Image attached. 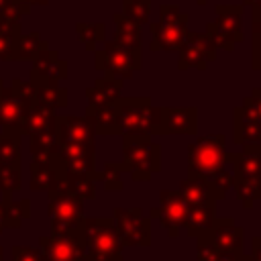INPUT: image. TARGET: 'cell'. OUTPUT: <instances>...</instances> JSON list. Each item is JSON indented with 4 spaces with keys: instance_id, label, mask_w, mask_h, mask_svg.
<instances>
[{
    "instance_id": "26",
    "label": "cell",
    "mask_w": 261,
    "mask_h": 261,
    "mask_svg": "<svg viewBox=\"0 0 261 261\" xmlns=\"http://www.w3.org/2000/svg\"><path fill=\"white\" fill-rule=\"evenodd\" d=\"M120 92H122V80L102 77L96 80L94 86L86 90V98L90 106H108L120 98Z\"/></svg>"
},
{
    "instance_id": "33",
    "label": "cell",
    "mask_w": 261,
    "mask_h": 261,
    "mask_svg": "<svg viewBox=\"0 0 261 261\" xmlns=\"http://www.w3.org/2000/svg\"><path fill=\"white\" fill-rule=\"evenodd\" d=\"M20 163L14 165H0V192L2 198H10L12 192L20 190Z\"/></svg>"
},
{
    "instance_id": "14",
    "label": "cell",
    "mask_w": 261,
    "mask_h": 261,
    "mask_svg": "<svg viewBox=\"0 0 261 261\" xmlns=\"http://www.w3.org/2000/svg\"><path fill=\"white\" fill-rule=\"evenodd\" d=\"M39 251L43 261H84V239L82 232L71 234H49L39 239Z\"/></svg>"
},
{
    "instance_id": "10",
    "label": "cell",
    "mask_w": 261,
    "mask_h": 261,
    "mask_svg": "<svg viewBox=\"0 0 261 261\" xmlns=\"http://www.w3.org/2000/svg\"><path fill=\"white\" fill-rule=\"evenodd\" d=\"M96 69L104 71L106 77H114V80H130L135 71H139L141 65V53H133L128 49H124L120 43L112 41H104L102 49H96Z\"/></svg>"
},
{
    "instance_id": "11",
    "label": "cell",
    "mask_w": 261,
    "mask_h": 261,
    "mask_svg": "<svg viewBox=\"0 0 261 261\" xmlns=\"http://www.w3.org/2000/svg\"><path fill=\"white\" fill-rule=\"evenodd\" d=\"M112 220L122 247L151 245V218L145 216L141 208H114Z\"/></svg>"
},
{
    "instance_id": "43",
    "label": "cell",
    "mask_w": 261,
    "mask_h": 261,
    "mask_svg": "<svg viewBox=\"0 0 261 261\" xmlns=\"http://www.w3.org/2000/svg\"><path fill=\"white\" fill-rule=\"evenodd\" d=\"M251 259L253 261H261V237H255L253 239V245H251Z\"/></svg>"
},
{
    "instance_id": "44",
    "label": "cell",
    "mask_w": 261,
    "mask_h": 261,
    "mask_svg": "<svg viewBox=\"0 0 261 261\" xmlns=\"http://www.w3.org/2000/svg\"><path fill=\"white\" fill-rule=\"evenodd\" d=\"M84 261H122V255H118V257H108V259H92V257H84Z\"/></svg>"
},
{
    "instance_id": "20",
    "label": "cell",
    "mask_w": 261,
    "mask_h": 261,
    "mask_svg": "<svg viewBox=\"0 0 261 261\" xmlns=\"http://www.w3.org/2000/svg\"><path fill=\"white\" fill-rule=\"evenodd\" d=\"M120 100V98H118ZM118 100L108 106H86V118L96 135H120V108Z\"/></svg>"
},
{
    "instance_id": "3",
    "label": "cell",
    "mask_w": 261,
    "mask_h": 261,
    "mask_svg": "<svg viewBox=\"0 0 261 261\" xmlns=\"http://www.w3.org/2000/svg\"><path fill=\"white\" fill-rule=\"evenodd\" d=\"M122 167L135 181H149L161 169V147L151 135H122Z\"/></svg>"
},
{
    "instance_id": "45",
    "label": "cell",
    "mask_w": 261,
    "mask_h": 261,
    "mask_svg": "<svg viewBox=\"0 0 261 261\" xmlns=\"http://www.w3.org/2000/svg\"><path fill=\"white\" fill-rule=\"evenodd\" d=\"M18 2H22L27 6H33V4H47L49 0H18Z\"/></svg>"
},
{
    "instance_id": "32",
    "label": "cell",
    "mask_w": 261,
    "mask_h": 261,
    "mask_svg": "<svg viewBox=\"0 0 261 261\" xmlns=\"http://www.w3.org/2000/svg\"><path fill=\"white\" fill-rule=\"evenodd\" d=\"M67 192L75 194L82 200H94L96 198V179L86 175H65L63 186Z\"/></svg>"
},
{
    "instance_id": "24",
    "label": "cell",
    "mask_w": 261,
    "mask_h": 261,
    "mask_svg": "<svg viewBox=\"0 0 261 261\" xmlns=\"http://www.w3.org/2000/svg\"><path fill=\"white\" fill-rule=\"evenodd\" d=\"M55 110L51 108H45L37 102L31 104V108L27 110L24 114V120L20 124V137H31V135H37V133H43V130H49V128H55Z\"/></svg>"
},
{
    "instance_id": "39",
    "label": "cell",
    "mask_w": 261,
    "mask_h": 261,
    "mask_svg": "<svg viewBox=\"0 0 261 261\" xmlns=\"http://www.w3.org/2000/svg\"><path fill=\"white\" fill-rule=\"evenodd\" d=\"M241 108L247 116H251L255 122L261 124V88H253V92L247 98H243Z\"/></svg>"
},
{
    "instance_id": "21",
    "label": "cell",
    "mask_w": 261,
    "mask_h": 261,
    "mask_svg": "<svg viewBox=\"0 0 261 261\" xmlns=\"http://www.w3.org/2000/svg\"><path fill=\"white\" fill-rule=\"evenodd\" d=\"M186 202L188 208H200V206H216V194L208 181L202 177H188L179 184L177 190Z\"/></svg>"
},
{
    "instance_id": "51",
    "label": "cell",
    "mask_w": 261,
    "mask_h": 261,
    "mask_svg": "<svg viewBox=\"0 0 261 261\" xmlns=\"http://www.w3.org/2000/svg\"><path fill=\"white\" fill-rule=\"evenodd\" d=\"M2 84H4V82H2V80H0V86H2Z\"/></svg>"
},
{
    "instance_id": "12",
    "label": "cell",
    "mask_w": 261,
    "mask_h": 261,
    "mask_svg": "<svg viewBox=\"0 0 261 261\" xmlns=\"http://www.w3.org/2000/svg\"><path fill=\"white\" fill-rule=\"evenodd\" d=\"M149 218H157L161 226L167 230L171 239H177L179 228H186L188 222V206L177 190H161L159 206L151 208Z\"/></svg>"
},
{
    "instance_id": "27",
    "label": "cell",
    "mask_w": 261,
    "mask_h": 261,
    "mask_svg": "<svg viewBox=\"0 0 261 261\" xmlns=\"http://www.w3.org/2000/svg\"><path fill=\"white\" fill-rule=\"evenodd\" d=\"M216 220V206H200V208H188V222L186 230L190 237H198L206 232Z\"/></svg>"
},
{
    "instance_id": "5",
    "label": "cell",
    "mask_w": 261,
    "mask_h": 261,
    "mask_svg": "<svg viewBox=\"0 0 261 261\" xmlns=\"http://www.w3.org/2000/svg\"><path fill=\"white\" fill-rule=\"evenodd\" d=\"M82 239H84V257L92 259H108L122 255V243L116 232L114 220L106 216L84 218L82 224Z\"/></svg>"
},
{
    "instance_id": "36",
    "label": "cell",
    "mask_w": 261,
    "mask_h": 261,
    "mask_svg": "<svg viewBox=\"0 0 261 261\" xmlns=\"http://www.w3.org/2000/svg\"><path fill=\"white\" fill-rule=\"evenodd\" d=\"M20 24L14 27H0V61L14 59V45L20 35Z\"/></svg>"
},
{
    "instance_id": "37",
    "label": "cell",
    "mask_w": 261,
    "mask_h": 261,
    "mask_svg": "<svg viewBox=\"0 0 261 261\" xmlns=\"http://www.w3.org/2000/svg\"><path fill=\"white\" fill-rule=\"evenodd\" d=\"M6 214H8V228H18L22 224V220H27L31 216V202L27 198H22L18 202L8 200Z\"/></svg>"
},
{
    "instance_id": "49",
    "label": "cell",
    "mask_w": 261,
    "mask_h": 261,
    "mask_svg": "<svg viewBox=\"0 0 261 261\" xmlns=\"http://www.w3.org/2000/svg\"><path fill=\"white\" fill-rule=\"evenodd\" d=\"M0 261H4V249L0 247Z\"/></svg>"
},
{
    "instance_id": "4",
    "label": "cell",
    "mask_w": 261,
    "mask_h": 261,
    "mask_svg": "<svg viewBox=\"0 0 261 261\" xmlns=\"http://www.w3.org/2000/svg\"><path fill=\"white\" fill-rule=\"evenodd\" d=\"M151 51H177L188 37V14L175 4L159 6V20L149 24Z\"/></svg>"
},
{
    "instance_id": "31",
    "label": "cell",
    "mask_w": 261,
    "mask_h": 261,
    "mask_svg": "<svg viewBox=\"0 0 261 261\" xmlns=\"http://www.w3.org/2000/svg\"><path fill=\"white\" fill-rule=\"evenodd\" d=\"M77 39L88 51H96L98 43L106 41V27L104 22H77L75 24Z\"/></svg>"
},
{
    "instance_id": "19",
    "label": "cell",
    "mask_w": 261,
    "mask_h": 261,
    "mask_svg": "<svg viewBox=\"0 0 261 261\" xmlns=\"http://www.w3.org/2000/svg\"><path fill=\"white\" fill-rule=\"evenodd\" d=\"M33 69L31 77L37 80H49V82H63L67 77V61L57 55L53 49H43L35 59H33Z\"/></svg>"
},
{
    "instance_id": "46",
    "label": "cell",
    "mask_w": 261,
    "mask_h": 261,
    "mask_svg": "<svg viewBox=\"0 0 261 261\" xmlns=\"http://www.w3.org/2000/svg\"><path fill=\"white\" fill-rule=\"evenodd\" d=\"M243 4H249L253 8H261V0H243Z\"/></svg>"
},
{
    "instance_id": "35",
    "label": "cell",
    "mask_w": 261,
    "mask_h": 261,
    "mask_svg": "<svg viewBox=\"0 0 261 261\" xmlns=\"http://www.w3.org/2000/svg\"><path fill=\"white\" fill-rule=\"evenodd\" d=\"M122 14L137 22L139 27L149 22V14H151V0H122Z\"/></svg>"
},
{
    "instance_id": "8",
    "label": "cell",
    "mask_w": 261,
    "mask_h": 261,
    "mask_svg": "<svg viewBox=\"0 0 261 261\" xmlns=\"http://www.w3.org/2000/svg\"><path fill=\"white\" fill-rule=\"evenodd\" d=\"M35 102V88L31 82L12 80L8 86H0V126L4 130H16L20 135V124L27 110Z\"/></svg>"
},
{
    "instance_id": "16",
    "label": "cell",
    "mask_w": 261,
    "mask_h": 261,
    "mask_svg": "<svg viewBox=\"0 0 261 261\" xmlns=\"http://www.w3.org/2000/svg\"><path fill=\"white\" fill-rule=\"evenodd\" d=\"M202 237L212 247H216L220 253H226V255L243 253V228L239 224H234V220L230 216L216 218L214 224L206 232H202Z\"/></svg>"
},
{
    "instance_id": "47",
    "label": "cell",
    "mask_w": 261,
    "mask_h": 261,
    "mask_svg": "<svg viewBox=\"0 0 261 261\" xmlns=\"http://www.w3.org/2000/svg\"><path fill=\"white\" fill-rule=\"evenodd\" d=\"M10 2H12V0H0V12H2L4 8H8V6H10Z\"/></svg>"
},
{
    "instance_id": "25",
    "label": "cell",
    "mask_w": 261,
    "mask_h": 261,
    "mask_svg": "<svg viewBox=\"0 0 261 261\" xmlns=\"http://www.w3.org/2000/svg\"><path fill=\"white\" fill-rule=\"evenodd\" d=\"M114 22V41L120 43L124 49L133 51V53H141L143 49V39H141V27L133 20H128L122 12L112 16Z\"/></svg>"
},
{
    "instance_id": "41",
    "label": "cell",
    "mask_w": 261,
    "mask_h": 261,
    "mask_svg": "<svg viewBox=\"0 0 261 261\" xmlns=\"http://www.w3.org/2000/svg\"><path fill=\"white\" fill-rule=\"evenodd\" d=\"M253 69L261 71V33H253Z\"/></svg>"
},
{
    "instance_id": "48",
    "label": "cell",
    "mask_w": 261,
    "mask_h": 261,
    "mask_svg": "<svg viewBox=\"0 0 261 261\" xmlns=\"http://www.w3.org/2000/svg\"><path fill=\"white\" fill-rule=\"evenodd\" d=\"M237 261H253V259H251V255H245V253H241V255L237 257Z\"/></svg>"
},
{
    "instance_id": "15",
    "label": "cell",
    "mask_w": 261,
    "mask_h": 261,
    "mask_svg": "<svg viewBox=\"0 0 261 261\" xmlns=\"http://www.w3.org/2000/svg\"><path fill=\"white\" fill-rule=\"evenodd\" d=\"M29 171H31L29 186L35 192L57 190L63 186V179H65V167L57 153L51 157H45V159H33L29 165Z\"/></svg>"
},
{
    "instance_id": "40",
    "label": "cell",
    "mask_w": 261,
    "mask_h": 261,
    "mask_svg": "<svg viewBox=\"0 0 261 261\" xmlns=\"http://www.w3.org/2000/svg\"><path fill=\"white\" fill-rule=\"evenodd\" d=\"M10 257H12V261H43L39 249L24 247V245H12L10 247Z\"/></svg>"
},
{
    "instance_id": "9",
    "label": "cell",
    "mask_w": 261,
    "mask_h": 261,
    "mask_svg": "<svg viewBox=\"0 0 261 261\" xmlns=\"http://www.w3.org/2000/svg\"><path fill=\"white\" fill-rule=\"evenodd\" d=\"M243 4H216L214 18L206 24V35L212 39L216 49L234 51V45L245 39L243 35Z\"/></svg>"
},
{
    "instance_id": "18",
    "label": "cell",
    "mask_w": 261,
    "mask_h": 261,
    "mask_svg": "<svg viewBox=\"0 0 261 261\" xmlns=\"http://www.w3.org/2000/svg\"><path fill=\"white\" fill-rule=\"evenodd\" d=\"M55 133L59 145H94L96 133L86 116H57Z\"/></svg>"
},
{
    "instance_id": "13",
    "label": "cell",
    "mask_w": 261,
    "mask_h": 261,
    "mask_svg": "<svg viewBox=\"0 0 261 261\" xmlns=\"http://www.w3.org/2000/svg\"><path fill=\"white\" fill-rule=\"evenodd\" d=\"M216 59V47L206 33H188L186 41L177 49V69H208Z\"/></svg>"
},
{
    "instance_id": "7",
    "label": "cell",
    "mask_w": 261,
    "mask_h": 261,
    "mask_svg": "<svg viewBox=\"0 0 261 261\" xmlns=\"http://www.w3.org/2000/svg\"><path fill=\"white\" fill-rule=\"evenodd\" d=\"M51 218V232L53 234H71L82 232L84 224V200L75 194L67 192L65 188H57L49 192V206Z\"/></svg>"
},
{
    "instance_id": "1",
    "label": "cell",
    "mask_w": 261,
    "mask_h": 261,
    "mask_svg": "<svg viewBox=\"0 0 261 261\" xmlns=\"http://www.w3.org/2000/svg\"><path fill=\"white\" fill-rule=\"evenodd\" d=\"M226 163L228 151L222 133L198 137L188 145V177H202L208 181L216 200H222L228 188H232V173L226 171Z\"/></svg>"
},
{
    "instance_id": "6",
    "label": "cell",
    "mask_w": 261,
    "mask_h": 261,
    "mask_svg": "<svg viewBox=\"0 0 261 261\" xmlns=\"http://www.w3.org/2000/svg\"><path fill=\"white\" fill-rule=\"evenodd\" d=\"M120 135H159L161 106L151 104L149 98H120Z\"/></svg>"
},
{
    "instance_id": "50",
    "label": "cell",
    "mask_w": 261,
    "mask_h": 261,
    "mask_svg": "<svg viewBox=\"0 0 261 261\" xmlns=\"http://www.w3.org/2000/svg\"><path fill=\"white\" fill-rule=\"evenodd\" d=\"M206 2H208V0H198V4H200V6H204Z\"/></svg>"
},
{
    "instance_id": "23",
    "label": "cell",
    "mask_w": 261,
    "mask_h": 261,
    "mask_svg": "<svg viewBox=\"0 0 261 261\" xmlns=\"http://www.w3.org/2000/svg\"><path fill=\"white\" fill-rule=\"evenodd\" d=\"M29 82L35 88V102L37 104H41L45 108H51V110L67 106V90L63 86H59V82L37 80V77H31Z\"/></svg>"
},
{
    "instance_id": "2",
    "label": "cell",
    "mask_w": 261,
    "mask_h": 261,
    "mask_svg": "<svg viewBox=\"0 0 261 261\" xmlns=\"http://www.w3.org/2000/svg\"><path fill=\"white\" fill-rule=\"evenodd\" d=\"M232 163V188L241 204L251 210L261 200V145H245L241 153H228Z\"/></svg>"
},
{
    "instance_id": "34",
    "label": "cell",
    "mask_w": 261,
    "mask_h": 261,
    "mask_svg": "<svg viewBox=\"0 0 261 261\" xmlns=\"http://www.w3.org/2000/svg\"><path fill=\"white\" fill-rule=\"evenodd\" d=\"M122 171H124L122 163H112V161H108V163L104 165V169L98 171V179L102 181L104 190H108V192H120V190L124 188Z\"/></svg>"
},
{
    "instance_id": "28",
    "label": "cell",
    "mask_w": 261,
    "mask_h": 261,
    "mask_svg": "<svg viewBox=\"0 0 261 261\" xmlns=\"http://www.w3.org/2000/svg\"><path fill=\"white\" fill-rule=\"evenodd\" d=\"M29 149H31L33 159H45V157L55 155L59 151V139H57L55 128L31 135L29 137Z\"/></svg>"
},
{
    "instance_id": "17",
    "label": "cell",
    "mask_w": 261,
    "mask_h": 261,
    "mask_svg": "<svg viewBox=\"0 0 261 261\" xmlns=\"http://www.w3.org/2000/svg\"><path fill=\"white\" fill-rule=\"evenodd\" d=\"M198 130L196 106H161L159 135H194Z\"/></svg>"
},
{
    "instance_id": "38",
    "label": "cell",
    "mask_w": 261,
    "mask_h": 261,
    "mask_svg": "<svg viewBox=\"0 0 261 261\" xmlns=\"http://www.w3.org/2000/svg\"><path fill=\"white\" fill-rule=\"evenodd\" d=\"M31 6L18 2V0H12L8 8H4L0 12V27H14V24H20V18L24 14H29Z\"/></svg>"
},
{
    "instance_id": "30",
    "label": "cell",
    "mask_w": 261,
    "mask_h": 261,
    "mask_svg": "<svg viewBox=\"0 0 261 261\" xmlns=\"http://www.w3.org/2000/svg\"><path fill=\"white\" fill-rule=\"evenodd\" d=\"M20 135L16 130L0 133V165L20 163Z\"/></svg>"
},
{
    "instance_id": "42",
    "label": "cell",
    "mask_w": 261,
    "mask_h": 261,
    "mask_svg": "<svg viewBox=\"0 0 261 261\" xmlns=\"http://www.w3.org/2000/svg\"><path fill=\"white\" fill-rule=\"evenodd\" d=\"M8 200H12V198H8ZM8 200L2 198V202H0V232H2L4 228H8V214H6V204H8Z\"/></svg>"
},
{
    "instance_id": "29",
    "label": "cell",
    "mask_w": 261,
    "mask_h": 261,
    "mask_svg": "<svg viewBox=\"0 0 261 261\" xmlns=\"http://www.w3.org/2000/svg\"><path fill=\"white\" fill-rule=\"evenodd\" d=\"M49 45L39 37L37 31L33 33H20L14 45V59H35L43 49Z\"/></svg>"
},
{
    "instance_id": "22",
    "label": "cell",
    "mask_w": 261,
    "mask_h": 261,
    "mask_svg": "<svg viewBox=\"0 0 261 261\" xmlns=\"http://www.w3.org/2000/svg\"><path fill=\"white\" fill-rule=\"evenodd\" d=\"M232 141L234 145H261V124L243 112L241 106L232 110Z\"/></svg>"
}]
</instances>
